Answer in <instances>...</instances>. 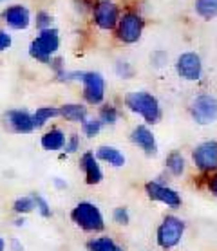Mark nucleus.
Returning <instances> with one entry per match:
<instances>
[{"mask_svg":"<svg viewBox=\"0 0 217 251\" xmlns=\"http://www.w3.org/2000/svg\"><path fill=\"white\" fill-rule=\"evenodd\" d=\"M125 105L132 112H136L141 118H145V121H149V123H158L161 118L160 103H158V100L150 92L137 91L127 94Z\"/></svg>","mask_w":217,"mask_h":251,"instance_id":"obj_1","label":"nucleus"},{"mask_svg":"<svg viewBox=\"0 0 217 251\" xmlns=\"http://www.w3.org/2000/svg\"><path fill=\"white\" fill-rule=\"evenodd\" d=\"M71 219L85 231H102L105 228V221L100 208L92 202H80L71 211Z\"/></svg>","mask_w":217,"mask_h":251,"instance_id":"obj_2","label":"nucleus"},{"mask_svg":"<svg viewBox=\"0 0 217 251\" xmlns=\"http://www.w3.org/2000/svg\"><path fill=\"white\" fill-rule=\"evenodd\" d=\"M60 46V38H58V31L56 29H44L40 31V34L36 36L29 47V52H31V56L36 58V60H40L44 63H49L51 60V54H54Z\"/></svg>","mask_w":217,"mask_h":251,"instance_id":"obj_3","label":"nucleus"},{"mask_svg":"<svg viewBox=\"0 0 217 251\" xmlns=\"http://www.w3.org/2000/svg\"><path fill=\"white\" fill-rule=\"evenodd\" d=\"M185 233V223L174 215H166L161 226L158 228V244L163 250H172L181 242Z\"/></svg>","mask_w":217,"mask_h":251,"instance_id":"obj_4","label":"nucleus"},{"mask_svg":"<svg viewBox=\"0 0 217 251\" xmlns=\"http://www.w3.org/2000/svg\"><path fill=\"white\" fill-rule=\"evenodd\" d=\"M192 116L195 123L210 125L217 120V100L212 94H201L192 101Z\"/></svg>","mask_w":217,"mask_h":251,"instance_id":"obj_5","label":"nucleus"},{"mask_svg":"<svg viewBox=\"0 0 217 251\" xmlns=\"http://www.w3.org/2000/svg\"><path fill=\"white\" fill-rule=\"evenodd\" d=\"M81 81H83V98L87 103L91 105H98L103 101L105 96V80L100 73H83L81 75Z\"/></svg>","mask_w":217,"mask_h":251,"instance_id":"obj_6","label":"nucleus"},{"mask_svg":"<svg viewBox=\"0 0 217 251\" xmlns=\"http://www.w3.org/2000/svg\"><path fill=\"white\" fill-rule=\"evenodd\" d=\"M143 31V18L137 13H125L123 18L120 20V27H118V36L121 42L125 44H134L139 40Z\"/></svg>","mask_w":217,"mask_h":251,"instance_id":"obj_7","label":"nucleus"},{"mask_svg":"<svg viewBox=\"0 0 217 251\" xmlns=\"http://www.w3.org/2000/svg\"><path fill=\"white\" fill-rule=\"evenodd\" d=\"M192 159L201 172H210L217 168V141L201 143L192 152Z\"/></svg>","mask_w":217,"mask_h":251,"instance_id":"obj_8","label":"nucleus"},{"mask_svg":"<svg viewBox=\"0 0 217 251\" xmlns=\"http://www.w3.org/2000/svg\"><path fill=\"white\" fill-rule=\"evenodd\" d=\"M177 75L185 78L189 81L199 80L201 73H203V63H201V58L195 54V52H185L177 58L176 62Z\"/></svg>","mask_w":217,"mask_h":251,"instance_id":"obj_9","label":"nucleus"},{"mask_svg":"<svg viewBox=\"0 0 217 251\" xmlns=\"http://www.w3.org/2000/svg\"><path fill=\"white\" fill-rule=\"evenodd\" d=\"M145 190H147V195H149L152 201H158V202H163L168 208H179L181 206V197L176 190L168 188L165 184H160L156 181H150V183L145 184Z\"/></svg>","mask_w":217,"mask_h":251,"instance_id":"obj_10","label":"nucleus"},{"mask_svg":"<svg viewBox=\"0 0 217 251\" xmlns=\"http://www.w3.org/2000/svg\"><path fill=\"white\" fill-rule=\"evenodd\" d=\"M94 20L96 25L100 29H112L118 24V7L114 2H108V0H102L98 2L94 7Z\"/></svg>","mask_w":217,"mask_h":251,"instance_id":"obj_11","label":"nucleus"},{"mask_svg":"<svg viewBox=\"0 0 217 251\" xmlns=\"http://www.w3.org/2000/svg\"><path fill=\"white\" fill-rule=\"evenodd\" d=\"M131 139H132V143L137 145L147 155H156V152H158V145H156L154 134H152L145 125H137L136 128L132 130Z\"/></svg>","mask_w":217,"mask_h":251,"instance_id":"obj_12","label":"nucleus"},{"mask_svg":"<svg viewBox=\"0 0 217 251\" xmlns=\"http://www.w3.org/2000/svg\"><path fill=\"white\" fill-rule=\"evenodd\" d=\"M6 120L9 121V125L15 132L18 134H29L33 132V116L26 112V110H9L6 114Z\"/></svg>","mask_w":217,"mask_h":251,"instance_id":"obj_13","label":"nucleus"},{"mask_svg":"<svg viewBox=\"0 0 217 251\" xmlns=\"http://www.w3.org/2000/svg\"><path fill=\"white\" fill-rule=\"evenodd\" d=\"M2 18L6 20L13 29H26L29 25V11L24 6H11L4 9Z\"/></svg>","mask_w":217,"mask_h":251,"instance_id":"obj_14","label":"nucleus"},{"mask_svg":"<svg viewBox=\"0 0 217 251\" xmlns=\"http://www.w3.org/2000/svg\"><path fill=\"white\" fill-rule=\"evenodd\" d=\"M81 168H83V172H85L87 184L102 183L103 174H102V168H100V165H98V161L94 159V154H91V152L83 154V157H81Z\"/></svg>","mask_w":217,"mask_h":251,"instance_id":"obj_15","label":"nucleus"},{"mask_svg":"<svg viewBox=\"0 0 217 251\" xmlns=\"http://www.w3.org/2000/svg\"><path fill=\"white\" fill-rule=\"evenodd\" d=\"M96 157L108 163V165L116 166V168L125 165V155L121 154L118 149H114V147H100L96 150Z\"/></svg>","mask_w":217,"mask_h":251,"instance_id":"obj_16","label":"nucleus"},{"mask_svg":"<svg viewBox=\"0 0 217 251\" xmlns=\"http://www.w3.org/2000/svg\"><path fill=\"white\" fill-rule=\"evenodd\" d=\"M42 147L46 150H62L65 147V136H63V132L60 128H53L46 134V136H42Z\"/></svg>","mask_w":217,"mask_h":251,"instance_id":"obj_17","label":"nucleus"},{"mask_svg":"<svg viewBox=\"0 0 217 251\" xmlns=\"http://www.w3.org/2000/svg\"><path fill=\"white\" fill-rule=\"evenodd\" d=\"M60 116H63L67 121L80 123V121H85L87 110H85V107H81V105H63L62 109H60Z\"/></svg>","mask_w":217,"mask_h":251,"instance_id":"obj_18","label":"nucleus"},{"mask_svg":"<svg viewBox=\"0 0 217 251\" xmlns=\"http://www.w3.org/2000/svg\"><path fill=\"white\" fill-rule=\"evenodd\" d=\"M195 11L201 18L212 20L217 17V0H195Z\"/></svg>","mask_w":217,"mask_h":251,"instance_id":"obj_19","label":"nucleus"},{"mask_svg":"<svg viewBox=\"0 0 217 251\" xmlns=\"http://www.w3.org/2000/svg\"><path fill=\"white\" fill-rule=\"evenodd\" d=\"M60 116V109H54V107H42L33 114V125L34 128H40L51 120V118H56Z\"/></svg>","mask_w":217,"mask_h":251,"instance_id":"obj_20","label":"nucleus"},{"mask_svg":"<svg viewBox=\"0 0 217 251\" xmlns=\"http://www.w3.org/2000/svg\"><path fill=\"white\" fill-rule=\"evenodd\" d=\"M166 168L174 174V176H183L185 172V157L179 152H172L165 161Z\"/></svg>","mask_w":217,"mask_h":251,"instance_id":"obj_21","label":"nucleus"},{"mask_svg":"<svg viewBox=\"0 0 217 251\" xmlns=\"http://www.w3.org/2000/svg\"><path fill=\"white\" fill-rule=\"evenodd\" d=\"M36 208V202H34V197H20V199L15 201V204H13V210L24 215V213H29V211H33Z\"/></svg>","mask_w":217,"mask_h":251,"instance_id":"obj_22","label":"nucleus"},{"mask_svg":"<svg viewBox=\"0 0 217 251\" xmlns=\"http://www.w3.org/2000/svg\"><path fill=\"white\" fill-rule=\"evenodd\" d=\"M114 244L116 242L110 239V237H98V239L91 240V242L87 244V248H89V251H105Z\"/></svg>","mask_w":217,"mask_h":251,"instance_id":"obj_23","label":"nucleus"},{"mask_svg":"<svg viewBox=\"0 0 217 251\" xmlns=\"http://www.w3.org/2000/svg\"><path fill=\"white\" fill-rule=\"evenodd\" d=\"M100 121H102V125L105 123V125H114L116 121H118V110L114 109V107H103L102 110H100Z\"/></svg>","mask_w":217,"mask_h":251,"instance_id":"obj_24","label":"nucleus"},{"mask_svg":"<svg viewBox=\"0 0 217 251\" xmlns=\"http://www.w3.org/2000/svg\"><path fill=\"white\" fill-rule=\"evenodd\" d=\"M102 130V121L100 120H85L83 121V132H85V136L92 137L100 134Z\"/></svg>","mask_w":217,"mask_h":251,"instance_id":"obj_25","label":"nucleus"},{"mask_svg":"<svg viewBox=\"0 0 217 251\" xmlns=\"http://www.w3.org/2000/svg\"><path fill=\"white\" fill-rule=\"evenodd\" d=\"M112 217H114V223L118 224H129V221H131V215H129V210L127 208H123V206H120V208H116L114 213H112Z\"/></svg>","mask_w":217,"mask_h":251,"instance_id":"obj_26","label":"nucleus"},{"mask_svg":"<svg viewBox=\"0 0 217 251\" xmlns=\"http://www.w3.org/2000/svg\"><path fill=\"white\" fill-rule=\"evenodd\" d=\"M34 202H36V208L42 213V217H51V208H49L47 201L42 195H34Z\"/></svg>","mask_w":217,"mask_h":251,"instance_id":"obj_27","label":"nucleus"},{"mask_svg":"<svg viewBox=\"0 0 217 251\" xmlns=\"http://www.w3.org/2000/svg\"><path fill=\"white\" fill-rule=\"evenodd\" d=\"M78 147H80V139H78V136L76 134H73V136L69 137V141H65V152L67 154H73V152H76L78 150Z\"/></svg>","mask_w":217,"mask_h":251,"instance_id":"obj_28","label":"nucleus"},{"mask_svg":"<svg viewBox=\"0 0 217 251\" xmlns=\"http://www.w3.org/2000/svg\"><path fill=\"white\" fill-rule=\"evenodd\" d=\"M36 25L44 31V29H49V25H51V17L47 15V13H38V17H36Z\"/></svg>","mask_w":217,"mask_h":251,"instance_id":"obj_29","label":"nucleus"},{"mask_svg":"<svg viewBox=\"0 0 217 251\" xmlns=\"http://www.w3.org/2000/svg\"><path fill=\"white\" fill-rule=\"evenodd\" d=\"M11 46V36L6 33V31H0V51H4Z\"/></svg>","mask_w":217,"mask_h":251,"instance_id":"obj_30","label":"nucleus"},{"mask_svg":"<svg viewBox=\"0 0 217 251\" xmlns=\"http://www.w3.org/2000/svg\"><path fill=\"white\" fill-rule=\"evenodd\" d=\"M118 75L123 76V78H127V76H131L132 75V71L129 69V65L127 63H118Z\"/></svg>","mask_w":217,"mask_h":251,"instance_id":"obj_31","label":"nucleus"},{"mask_svg":"<svg viewBox=\"0 0 217 251\" xmlns=\"http://www.w3.org/2000/svg\"><path fill=\"white\" fill-rule=\"evenodd\" d=\"M208 190L217 197V174H214V176L208 179Z\"/></svg>","mask_w":217,"mask_h":251,"instance_id":"obj_32","label":"nucleus"},{"mask_svg":"<svg viewBox=\"0 0 217 251\" xmlns=\"http://www.w3.org/2000/svg\"><path fill=\"white\" fill-rule=\"evenodd\" d=\"M76 4H78V9L81 6V11H85V9H89L92 6V0H76Z\"/></svg>","mask_w":217,"mask_h":251,"instance_id":"obj_33","label":"nucleus"},{"mask_svg":"<svg viewBox=\"0 0 217 251\" xmlns=\"http://www.w3.org/2000/svg\"><path fill=\"white\" fill-rule=\"evenodd\" d=\"M11 250L13 251H24V246L20 244V240L18 239H13L11 240Z\"/></svg>","mask_w":217,"mask_h":251,"instance_id":"obj_34","label":"nucleus"},{"mask_svg":"<svg viewBox=\"0 0 217 251\" xmlns=\"http://www.w3.org/2000/svg\"><path fill=\"white\" fill-rule=\"evenodd\" d=\"M105 251H123V248H120V246H110V248H108V250H105Z\"/></svg>","mask_w":217,"mask_h":251,"instance_id":"obj_35","label":"nucleus"},{"mask_svg":"<svg viewBox=\"0 0 217 251\" xmlns=\"http://www.w3.org/2000/svg\"><path fill=\"white\" fill-rule=\"evenodd\" d=\"M6 250V242H4V239L0 237V251H4Z\"/></svg>","mask_w":217,"mask_h":251,"instance_id":"obj_36","label":"nucleus"},{"mask_svg":"<svg viewBox=\"0 0 217 251\" xmlns=\"http://www.w3.org/2000/svg\"><path fill=\"white\" fill-rule=\"evenodd\" d=\"M15 224H17V226H22V224H24V219H18V221H15Z\"/></svg>","mask_w":217,"mask_h":251,"instance_id":"obj_37","label":"nucleus"},{"mask_svg":"<svg viewBox=\"0 0 217 251\" xmlns=\"http://www.w3.org/2000/svg\"><path fill=\"white\" fill-rule=\"evenodd\" d=\"M0 2H2V0H0Z\"/></svg>","mask_w":217,"mask_h":251,"instance_id":"obj_38","label":"nucleus"}]
</instances>
